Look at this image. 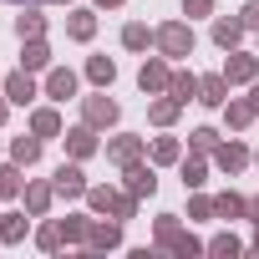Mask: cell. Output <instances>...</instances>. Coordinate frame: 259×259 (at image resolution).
Here are the masks:
<instances>
[{
	"instance_id": "6da1fadb",
	"label": "cell",
	"mask_w": 259,
	"mask_h": 259,
	"mask_svg": "<svg viewBox=\"0 0 259 259\" xmlns=\"http://www.w3.org/2000/svg\"><path fill=\"white\" fill-rule=\"evenodd\" d=\"M153 239H158V249H168V254H178V259L208 254V244H203V239H193V234L178 224V213H163V219L153 224Z\"/></svg>"
},
{
	"instance_id": "7a4b0ae2",
	"label": "cell",
	"mask_w": 259,
	"mask_h": 259,
	"mask_svg": "<svg viewBox=\"0 0 259 259\" xmlns=\"http://www.w3.org/2000/svg\"><path fill=\"white\" fill-rule=\"evenodd\" d=\"M158 51H163L168 61L193 56V21H163V26H158Z\"/></svg>"
},
{
	"instance_id": "3957f363",
	"label": "cell",
	"mask_w": 259,
	"mask_h": 259,
	"mask_svg": "<svg viewBox=\"0 0 259 259\" xmlns=\"http://www.w3.org/2000/svg\"><path fill=\"white\" fill-rule=\"evenodd\" d=\"M81 122H92L97 133H107V127H117V122H122V107L107 97V87H102V92H92V97H81Z\"/></svg>"
},
{
	"instance_id": "277c9868",
	"label": "cell",
	"mask_w": 259,
	"mask_h": 259,
	"mask_svg": "<svg viewBox=\"0 0 259 259\" xmlns=\"http://www.w3.org/2000/svg\"><path fill=\"white\" fill-rule=\"evenodd\" d=\"M61 143H66V158H76V163H87V158H97V153H102V133H97L92 122L66 127V133H61Z\"/></svg>"
},
{
	"instance_id": "5b68a950",
	"label": "cell",
	"mask_w": 259,
	"mask_h": 259,
	"mask_svg": "<svg viewBox=\"0 0 259 259\" xmlns=\"http://www.w3.org/2000/svg\"><path fill=\"white\" fill-rule=\"evenodd\" d=\"M168 81H173V61H168L163 51H158V56H143V66H138V87H143L148 97H163Z\"/></svg>"
},
{
	"instance_id": "8992f818",
	"label": "cell",
	"mask_w": 259,
	"mask_h": 259,
	"mask_svg": "<svg viewBox=\"0 0 259 259\" xmlns=\"http://www.w3.org/2000/svg\"><path fill=\"white\" fill-rule=\"evenodd\" d=\"M102 153H107V163L127 168V163L148 158V138H138V133H117V138H107V143H102Z\"/></svg>"
},
{
	"instance_id": "52a82bcc",
	"label": "cell",
	"mask_w": 259,
	"mask_h": 259,
	"mask_svg": "<svg viewBox=\"0 0 259 259\" xmlns=\"http://www.w3.org/2000/svg\"><path fill=\"white\" fill-rule=\"evenodd\" d=\"M122 188L133 193V198H153V193H158V173H153V163H148V158L127 163V168H122Z\"/></svg>"
},
{
	"instance_id": "ba28073f",
	"label": "cell",
	"mask_w": 259,
	"mask_h": 259,
	"mask_svg": "<svg viewBox=\"0 0 259 259\" xmlns=\"http://www.w3.org/2000/svg\"><path fill=\"white\" fill-rule=\"evenodd\" d=\"M0 92H6V102H11V107H31L36 97H46V92L36 87V71H26V66H21V71H11Z\"/></svg>"
},
{
	"instance_id": "9c48e42d",
	"label": "cell",
	"mask_w": 259,
	"mask_h": 259,
	"mask_svg": "<svg viewBox=\"0 0 259 259\" xmlns=\"http://www.w3.org/2000/svg\"><path fill=\"white\" fill-rule=\"evenodd\" d=\"M224 81H229V87H249V81H259V51H229V61H224Z\"/></svg>"
},
{
	"instance_id": "30bf717a",
	"label": "cell",
	"mask_w": 259,
	"mask_h": 259,
	"mask_svg": "<svg viewBox=\"0 0 259 259\" xmlns=\"http://www.w3.org/2000/svg\"><path fill=\"white\" fill-rule=\"evenodd\" d=\"M249 163H254V153H249L239 138H229V143H219V148H213V168H219V173H229V178H239Z\"/></svg>"
},
{
	"instance_id": "8fae6325",
	"label": "cell",
	"mask_w": 259,
	"mask_h": 259,
	"mask_svg": "<svg viewBox=\"0 0 259 259\" xmlns=\"http://www.w3.org/2000/svg\"><path fill=\"white\" fill-rule=\"evenodd\" d=\"M21 203H26V213H31V219H46V213H51V203H56V183H46V178H26Z\"/></svg>"
},
{
	"instance_id": "7c38bea8",
	"label": "cell",
	"mask_w": 259,
	"mask_h": 259,
	"mask_svg": "<svg viewBox=\"0 0 259 259\" xmlns=\"http://www.w3.org/2000/svg\"><path fill=\"white\" fill-rule=\"evenodd\" d=\"M51 183H56V198H87V188H92V183H87V173H81V163H76V158H71V163H61V168H56V178H51Z\"/></svg>"
},
{
	"instance_id": "4fadbf2b",
	"label": "cell",
	"mask_w": 259,
	"mask_h": 259,
	"mask_svg": "<svg viewBox=\"0 0 259 259\" xmlns=\"http://www.w3.org/2000/svg\"><path fill=\"white\" fill-rule=\"evenodd\" d=\"M76 87H81V81H76V71H71V66H51V71H46V81H41V92H46L51 102H71V97H76Z\"/></svg>"
},
{
	"instance_id": "5bb4252c",
	"label": "cell",
	"mask_w": 259,
	"mask_h": 259,
	"mask_svg": "<svg viewBox=\"0 0 259 259\" xmlns=\"http://www.w3.org/2000/svg\"><path fill=\"white\" fill-rule=\"evenodd\" d=\"M87 249H97V254H107V249H122V219H92Z\"/></svg>"
},
{
	"instance_id": "9a60e30c",
	"label": "cell",
	"mask_w": 259,
	"mask_h": 259,
	"mask_svg": "<svg viewBox=\"0 0 259 259\" xmlns=\"http://www.w3.org/2000/svg\"><path fill=\"white\" fill-rule=\"evenodd\" d=\"M41 148H46V138H36L31 127H26L21 138H11V163H21V168H36V163H41Z\"/></svg>"
},
{
	"instance_id": "2e32d148",
	"label": "cell",
	"mask_w": 259,
	"mask_h": 259,
	"mask_svg": "<svg viewBox=\"0 0 259 259\" xmlns=\"http://www.w3.org/2000/svg\"><path fill=\"white\" fill-rule=\"evenodd\" d=\"M239 41H244L239 11H234V16H213V46H219V51H239Z\"/></svg>"
},
{
	"instance_id": "e0dca14e",
	"label": "cell",
	"mask_w": 259,
	"mask_h": 259,
	"mask_svg": "<svg viewBox=\"0 0 259 259\" xmlns=\"http://www.w3.org/2000/svg\"><path fill=\"white\" fill-rule=\"evenodd\" d=\"M117 203H122V188H112V183H92V188H87V208H92L97 219H112Z\"/></svg>"
},
{
	"instance_id": "ac0fdd59",
	"label": "cell",
	"mask_w": 259,
	"mask_h": 259,
	"mask_svg": "<svg viewBox=\"0 0 259 259\" xmlns=\"http://www.w3.org/2000/svg\"><path fill=\"white\" fill-rule=\"evenodd\" d=\"M219 112H224V122H229V133H244V127H249V122H254V117H259V112H254V102H249V97H229V102H224V107H219Z\"/></svg>"
},
{
	"instance_id": "d6986e66",
	"label": "cell",
	"mask_w": 259,
	"mask_h": 259,
	"mask_svg": "<svg viewBox=\"0 0 259 259\" xmlns=\"http://www.w3.org/2000/svg\"><path fill=\"white\" fill-rule=\"evenodd\" d=\"M66 36H71V41H92V36H97V11L71 6V11H66Z\"/></svg>"
},
{
	"instance_id": "ffe728a7",
	"label": "cell",
	"mask_w": 259,
	"mask_h": 259,
	"mask_svg": "<svg viewBox=\"0 0 259 259\" xmlns=\"http://www.w3.org/2000/svg\"><path fill=\"white\" fill-rule=\"evenodd\" d=\"M21 66H26V71H51V46H46V36L21 41Z\"/></svg>"
},
{
	"instance_id": "44dd1931",
	"label": "cell",
	"mask_w": 259,
	"mask_h": 259,
	"mask_svg": "<svg viewBox=\"0 0 259 259\" xmlns=\"http://www.w3.org/2000/svg\"><path fill=\"white\" fill-rule=\"evenodd\" d=\"M213 219H224V224L249 219V198H244V193H234V188H224V193L213 198Z\"/></svg>"
},
{
	"instance_id": "7402d4cb",
	"label": "cell",
	"mask_w": 259,
	"mask_h": 259,
	"mask_svg": "<svg viewBox=\"0 0 259 259\" xmlns=\"http://www.w3.org/2000/svg\"><path fill=\"white\" fill-rule=\"evenodd\" d=\"M31 133H36V138H61L66 122H61L56 107H31Z\"/></svg>"
},
{
	"instance_id": "603a6c76",
	"label": "cell",
	"mask_w": 259,
	"mask_h": 259,
	"mask_svg": "<svg viewBox=\"0 0 259 259\" xmlns=\"http://www.w3.org/2000/svg\"><path fill=\"white\" fill-rule=\"evenodd\" d=\"M178 112H183V102H178V97H168V92L148 102V122H153V127H173V122H178Z\"/></svg>"
},
{
	"instance_id": "cb8c5ba5",
	"label": "cell",
	"mask_w": 259,
	"mask_h": 259,
	"mask_svg": "<svg viewBox=\"0 0 259 259\" xmlns=\"http://www.w3.org/2000/svg\"><path fill=\"white\" fill-rule=\"evenodd\" d=\"M178 173H183V188H203V183H208V153L178 158Z\"/></svg>"
},
{
	"instance_id": "d4e9b609",
	"label": "cell",
	"mask_w": 259,
	"mask_h": 259,
	"mask_svg": "<svg viewBox=\"0 0 259 259\" xmlns=\"http://www.w3.org/2000/svg\"><path fill=\"white\" fill-rule=\"evenodd\" d=\"M92 219H97V213H66V219H61V239H66L71 249H87V234H92Z\"/></svg>"
},
{
	"instance_id": "484cf974",
	"label": "cell",
	"mask_w": 259,
	"mask_h": 259,
	"mask_svg": "<svg viewBox=\"0 0 259 259\" xmlns=\"http://www.w3.org/2000/svg\"><path fill=\"white\" fill-rule=\"evenodd\" d=\"M122 46H127V51H148V46H158V26L127 21V26H122Z\"/></svg>"
},
{
	"instance_id": "4316f807",
	"label": "cell",
	"mask_w": 259,
	"mask_h": 259,
	"mask_svg": "<svg viewBox=\"0 0 259 259\" xmlns=\"http://www.w3.org/2000/svg\"><path fill=\"white\" fill-rule=\"evenodd\" d=\"M26 229H31V213L26 208L0 213V244H26Z\"/></svg>"
},
{
	"instance_id": "83f0119b",
	"label": "cell",
	"mask_w": 259,
	"mask_h": 259,
	"mask_svg": "<svg viewBox=\"0 0 259 259\" xmlns=\"http://www.w3.org/2000/svg\"><path fill=\"white\" fill-rule=\"evenodd\" d=\"M16 36L31 41V36H46V16H41V0H31V6L16 16Z\"/></svg>"
},
{
	"instance_id": "f1b7e54d",
	"label": "cell",
	"mask_w": 259,
	"mask_h": 259,
	"mask_svg": "<svg viewBox=\"0 0 259 259\" xmlns=\"http://www.w3.org/2000/svg\"><path fill=\"white\" fill-rule=\"evenodd\" d=\"M198 102H203V107H224V102H229V81H224V71L198 76Z\"/></svg>"
},
{
	"instance_id": "f546056e",
	"label": "cell",
	"mask_w": 259,
	"mask_h": 259,
	"mask_svg": "<svg viewBox=\"0 0 259 259\" xmlns=\"http://www.w3.org/2000/svg\"><path fill=\"white\" fill-rule=\"evenodd\" d=\"M21 188H26V168L21 163H0V203L21 198Z\"/></svg>"
},
{
	"instance_id": "4dcf8cb0",
	"label": "cell",
	"mask_w": 259,
	"mask_h": 259,
	"mask_svg": "<svg viewBox=\"0 0 259 259\" xmlns=\"http://www.w3.org/2000/svg\"><path fill=\"white\" fill-rule=\"evenodd\" d=\"M87 81L92 87H112L117 81V61L112 56H87Z\"/></svg>"
},
{
	"instance_id": "1f68e13d",
	"label": "cell",
	"mask_w": 259,
	"mask_h": 259,
	"mask_svg": "<svg viewBox=\"0 0 259 259\" xmlns=\"http://www.w3.org/2000/svg\"><path fill=\"white\" fill-rule=\"evenodd\" d=\"M168 97H178L183 107H188V102H198V76H193V71H173V81H168Z\"/></svg>"
},
{
	"instance_id": "d6a6232c",
	"label": "cell",
	"mask_w": 259,
	"mask_h": 259,
	"mask_svg": "<svg viewBox=\"0 0 259 259\" xmlns=\"http://www.w3.org/2000/svg\"><path fill=\"white\" fill-rule=\"evenodd\" d=\"M178 158H183V143L178 138H153V163L158 168H173Z\"/></svg>"
},
{
	"instance_id": "836d02e7",
	"label": "cell",
	"mask_w": 259,
	"mask_h": 259,
	"mask_svg": "<svg viewBox=\"0 0 259 259\" xmlns=\"http://www.w3.org/2000/svg\"><path fill=\"white\" fill-rule=\"evenodd\" d=\"M36 249H46V254L66 249V239H61V219H46V224L36 229Z\"/></svg>"
},
{
	"instance_id": "e575fe53",
	"label": "cell",
	"mask_w": 259,
	"mask_h": 259,
	"mask_svg": "<svg viewBox=\"0 0 259 259\" xmlns=\"http://www.w3.org/2000/svg\"><path fill=\"white\" fill-rule=\"evenodd\" d=\"M219 143H224V138H219V127H193V133H188V148H193V153H208V158H213Z\"/></svg>"
},
{
	"instance_id": "d590c367",
	"label": "cell",
	"mask_w": 259,
	"mask_h": 259,
	"mask_svg": "<svg viewBox=\"0 0 259 259\" xmlns=\"http://www.w3.org/2000/svg\"><path fill=\"white\" fill-rule=\"evenodd\" d=\"M208 254H213V259H234V254H244V244L224 229V234H213V239H208Z\"/></svg>"
},
{
	"instance_id": "8d00e7d4",
	"label": "cell",
	"mask_w": 259,
	"mask_h": 259,
	"mask_svg": "<svg viewBox=\"0 0 259 259\" xmlns=\"http://www.w3.org/2000/svg\"><path fill=\"white\" fill-rule=\"evenodd\" d=\"M188 219H213V198L193 188V198H188Z\"/></svg>"
},
{
	"instance_id": "74e56055",
	"label": "cell",
	"mask_w": 259,
	"mask_h": 259,
	"mask_svg": "<svg viewBox=\"0 0 259 259\" xmlns=\"http://www.w3.org/2000/svg\"><path fill=\"white\" fill-rule=\"evenodd\" d=\"M183 16L198 21V16H213V0H183Z\"/></svg>"
},
{
	"instance_id": "f35d334b",
	"label": "cell",
	"mask_w": 259,
	"mask_h": 259,
	"mask_svg": "<svg viewBox=\"0 0 259 259\" xmlns=\"http://www.w3.org/2000/svg\"><path fill=\"white\" fill-rule=\"evenodd\" d=\"M239 21H244V31H259V0H249V6L239 11Z\"/></svg>"
},
{
	"instance_id": "ab89813d",
	"label": "cell",
	"mask_w": 259,
	"mask_h": 259,
	"mask_svg": "<svg viewBox=\"0 0 259 259\" xmlns=\"http://www.w3.org/2000/svg\"><path fill=\"white\" fill-rule=\"evenodd\" d=\"M249 224L259 229V198H249Z\"/></svg>"
},
{
	"instance_id": "60d3db41",
	"label": "cell",
	"mask_w": 259,
	"mask_h": 259,
	"mask_svg": "<svg viewBox=\"0 0 259 259\" xmlns=\"http://www.w3.org/2000/svg\"><path fill=\"white\" fill-rule=\"evenodd\" d=\"M6 117H11V102H6V92H0V127H6Z\"/></svg>"
},
{
	"instance_id": "b9f144b4",
	"label": "cell",
	"mask_w": 259,
	"mask_h": 259,
	"mask_svg": "<svg viewBox=\"0 0 259 259\" xmlns=\"http://www.w3.org/2000/svg\"><path fill=\"white\" fill-rule=\"evenodd\" d=\"M249 102H254V112H259V81H249Z\"/></svg>"
},
{
	"instance_id": "7bdbcfd3",
	"label": "cell",
	"mask_w": 259,
	"mask_h": 259,
	"mask_svg": "<svg viewBox=\"0 0 259 259\" xmlns=\"http://www.w3.org/2000/svg\"><path fill=\"white\" fill-rule=\"evenodd\" d=\"M92 6H102V11H117V6H122V0H92Z\"/></svg>"
},
{
	"instance_id": "ee69618b",
	"label": "cell",
	"mask_w": 259,
	"mask_h": 259,
	"mask_svg": "<svg viewBox=\"0 0 259 259\" xmlns=\"http://www.w3.org/2000/svg\"><path fill=\"white\" fill-rule=\"evenodd\" d=\"M41 6H71V0H41Z\"/></svg>"
},
{
	"instance_id": "f6af8a7d",
	"label": "cell",
	"mask_w": 259,
	"mask_h": 259,
	"mask_svg": "<svg viewBox=\"0 0 259 259\" xmlns=\"http://www.w3.org/2000/svg\"><path fill=\"white\" fill-rule=\"evenodd\" d=\"M249 249H254V254H259V234H254V244H249Z\"/></svg>"
},
{
	"instance_id": "bcb514c9",
	"label": "cell",
	"mask_w": 259,
	"mask_h": 259,
	"mask_svg": "<svg viewBox=\"0 0 259 259\" xmlns=\"http://www.w3.org/2000/svg\"><path fill=\"white\" fill-rule=\"evenodd\" d=\"M254 168H259V153H254Z\"/></svg>"
},
{
	"instance_id": "7dc6e473",
	"label": "cell",
	"mask_w": 259,
	"mask_h": 259,
	"mask_svg": "<svg viewBox=\"0 0 259 259\" xmlns=\"http://www.w3.org/2000/svg\"><path fill=\"white\" fill-rule=\"evenodd\" d=\"M254 36H259V31H254ZM254 51H259V41H254Z\"/></svg>"
},
{
	"instance_id": "c3c4849f",
	"label": "cell",
	"mask_w": 259,
	"mask_h": 259,
	"mask_svg": "<svg viewBox=\"0 0 259 259\" xmlns=\"http://www.w3.org/2000/svg\"><path fill=\"white\" fill-rule=\"evenodd\" d=\"M0 87H6V76H0Z\"/></svg>"
}]
</instances>
